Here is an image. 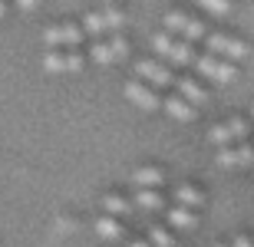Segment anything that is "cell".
<instances>
[{
  "mask_svg": "<svg viewBox=\"0 0 254 247\" xmlns=\"http://www.w3.org/2000/svg\"><path fill=\"white\" fill-rule=\"evenodd\" d=\"M152 49L159 53V59H165L172 66H191V63H195L191 43L172 37V33H155V37H152Z\"/></svg>",
  "mask_w": 254,
  "mask_h": 247,
  "instance_id": "cell-1",
  "label": "cell"
},
{
  "mask_svg": "<svg viewBox=\"0 0 254 247\" xmlns=\"http://www.w3.org/2000/svg\"><path fill=\"white\" fill-rule=\"evenodd\" d=\"M248 132H251V122H245L241 115H231L225 122L211 125L208 132V142L215 148H225V145H238V142H248Z\"/></svg>",
  "mask_w": 254,
  "mask_h": 247,
  "instance_id": "cell-2",
  "label": "cell"
},
{
  "mask_svg": "<svg viewBox=\"0 0 254 247\" xmlns=\"http://www.w3.org/2000/svg\"><path fill=\"white\" fill-rule=\"evenodd\" d=\"M126 56H129V43L119 33H109L106 40H96L93 47H89V59H93L96 66H113V63H119Z\"/></svg>",
  "mask_w": 254,
  "mask_h": 247,
  "instance_id": "cell-3",
  "label": "cell"
},
{
  "mask_svg": "<svg viewBox=\"0 0 254 247\" xmlns=\"http://www.w3.org/2000/svg\"><path fill=\"white\" fill-rule=\"evenodd\" d=\"M195 69L201 73L205 79H211V83L218 86H228V83H235L238 79V69L231 59H221L215 56V53H205V56H195Z\"/></svg>",
  "mask_w": 254,
  "mask_h": 247,
  "instance_id": "cell-4",
  "label": "cell"
},
{
  "mask_svg": "<svg viewBox=\"0 0 254 247\" xmlns=\"http://www.w3.org/2000/svg\"><path fill=\"white\" fill-rule=\"evenodd\" d=\"M165 30H169L172 37H179V40H189V43L208 37V30L201 27V20L189 17V13H182V10H172V13H165Z\"/></svg>",
  "mask_w": 254,
  "mask_h": 247,
  "instance_id": "cell-5",
  "label": "cell"
},
{
  "mask_svg": "<svg viewBox=\"0 0 254 247\" xmlns=\"http://www.w3.org/2000/svg\"><path fill=\"white\" fill-rule=\"evenodd\" d=\"M83 27H76V23H57V27H47L43 30V43L47 49H76L83 43Z\"/></svg>",
  "mask_w": 254,
  "mask_h": 247,
  "instance_id": "cell-6",
  "label": "cell"
},
{
  "mask_svg": "<svg viewBox=\"0 0 254 247\" xmlns=\"http://www.w3.org/2000/svg\"><path fill=\"white\" fill-rule=\"evenodd\" d=\"M205 43H208V53H215V56H221V59H231V63H235V59H245L248 53H251L245 40L228 37V33H208Z\"/></svg>",
  "mask_w": 254,
  "mask_h": 247,
  "instance_id": "cell-7",
  "label": "cell"
},
{
  "mask_svg": "<svg viewBox=\"0 0 254 247\" xmlns=\"http://www.w3.org/2000/svg\"><path fill=\"white\" fill-rule=\"evenodd\" d=\"M215 165H218V168H228V171L248 168V165H254V145L238 142V145H225V148H218Z\"/></svg>",
  "mask_w": 254,
  "mask_h": 247,
  "instance_id": "cell-8",
  "label": "cell"
},
{
  "mask_svg": "<svg viewBox=\"0 0 254 247\" xmlns=\"http://www.w3.org/2000/svg\"><path fill=\"white\" fill-rule=\"evenodd\" d=\"M86 66V59L76 53V49H47V56H43V69L60 76V73H79Z\"/></svg>",
  "mask_w": 254,
  "mask_h": 247,
  "instance_id": "cell-9",
  "label": "cell"
},
{
  "mask_svg": "<svg viewBox=\"0 0 254 247\" xmlns=\"http://www.w3.org/2000/svg\"><path fill=\"white\" fill-rule=\"evenodd\" d=\"M123 93H126V99H129L135 109H142V112H155V109L162 105L159 93H155L149 83H142V79H129V83L123 86Z\"/></svg>",
  "mask_w": 254,
  "mask_h": 247,
  "instance_id": "cell-10",
  "label": "cell"
},
{
  "mask_svg": "<svg viewBox=\"0 0 254 247\" xmlns=\"http://www.w3.org/2000/svg\"><path fill=\"white\" fill-rule=\"evenodd\" d=\"M135 79L149 83L152 89H162V86H172V69L162 59H139L135 63Z\"/></svg>",
  "mask_w": 254,
  "mask_h": 247,
  "instance_id": "cell-11",
  "label": "cell"
},
{
  "mask_svg": "<svg viewBox=\"0 0 254 247\" xmlns=\"http://www.w3.org/2000/svg\"><path fill=\"white\" fill-rule=\"evenodd\" d=\"M162 109H165V115H169V119H175V122H191V119H195V112H198V105H191L189 99H182L179 93H175V96H165V99H162Z\"/></svg>",
  "mask_w": 254,
  "mask_h": 247,
  "instance_id": "cell-12",
  "label": "cell"
},
{
  "mask_svg": "<svg viewBox=\"0 0 254 247\" xmlns=\"http://www.w3.org/2000/svg\"><path fill=\"white\" fill-rule=\"evenodd\" d=\"M172 198H175V204H182V208H201L205 204V191L195 188V185H189V181H179L175 188H172Z\"/></svg>",
  "mask_w": 254,
  "mask_h": 247,
  "instance_id": "cell-13",
  "label": "cell"
},
{
  "mask_svg": "<svg viewBox=\"0 0 254 247\" xmlns=\"http://www.w3.org/2000/svg\"><path fill=\"white\" fill-rule=\"evenodd\" d=\"M96 234H99L106 244H116V241H123V234H126L123 218H113V214H99V218H96Z\"/></svg>",
  "mask_w": 254,
  "mask_h": 247,
  "instance_id": "cell-14",
  "label": "cell"
},
{
  "mask_svg": "<svg viewBox=\"0 0 254 247\" xmlns=\"http://www.w3.org/2000/svg\"><path fill=\"white\" fill-rule=\"evenodd\" d=\"M129 178H132L135 188H159L162 181H165V171H162L159 165H139Z\"/></svg>",
  "mask_w": 254,
  "mask_h": 247,
  "instance_id": "cell-15",
  "label": "cell"
},
{
  "mask_svg": "<svg viewBox=\"0 0 254 247\" xmlns=\"http://www.w3.org/2000/svg\"><path fill=\"white\" fill-rule=\"evenodd\" d=\"M175 93H179L182 99H189L191 105H205V99H208V93H205V86H198L195 79H189V76H182V79H175Z\"/></svg>",
  "mask_w": 254,
  "mask_h": 247,
  "instance_id": "cell-16",
  "label": "cell"
},
{
  "mask_svg": "<svg viewBox=\"0 0 254 247\" xmlns=\"http://www.w3.org/2000/svg\"><path fill=\"white\" fill-rule=\"evenodd\" d=\"M132 201H135L139 211H162V191L159 188H135Z\"/></svg>",
  "mask_w": 254,
  "mask_h": 247,
  "instance_id": "cell-17",
  "label": "cell"
},
{
  "mask_svg": "<svg viewBox=\"0 0 254 247\" xmlns=\"http://www.w3.org/2000/svg\"><path fill=\"white\" fill-rule=\"evenodd\" d=\"M129 211H132V204L123 198V195H116V191L103 195V214H113V218H126Z\"/></svg>",
  "mask_w": 254,
  "mask_h": 247,
  "instance_id": "cell-18",
  "label": "cell"
},
{
  "mask_svg": "<svg viewBox=\"0 0 254 247\" xmlns=\"http://www.w3.org/2000/svg\"><path fill=\"white\" fill-rule=\"evenodd\" d=\"M169 221H172V228H179V231H191L198 224V214L191 208H182V204H175V208L169 211Z\"/></svg>",
  "mask_w": 254,
  "mask_h": 247,
  "instance_id": "cell-19",
  "label": "cell"
},
{
  "mask_svg": "<svg viewBox=\"0 0 254 247\" xmlns=\"http://www.w3.org/2000/svg\"><path fill=\"white\" fill-rule=\"evenodd\" d=\"M83 33H89V37H96V40H103V37H106L103 10H93V13H86V17H83Z\"/></svg>",
  "mask_w": 254,
  "mask_h": 247,
  "instance_id": "cell-20",
  "label": "cell"
},
{
  "mask_svg": "<svg viewBox=\"0 0 254 247\" xmlns=\"http://www.w3.org/2000/svg\"><path fill=\"white\" fill-rule=\"evenodd\" d=\"M103 20H106V33H116V30L126 27V13H123V10H116V7H106Z\"/></svg>",
  "mask_w": 254,
  "mask_h": 247,
  "instance_id": "cell-21",
  "label": "cell"
},
{
  "mask_svg": "<svg viewBox=\"0 0 254 247\" xmlns=\"http://www.w3.org/2000/svg\"><path fill=\"white\" fill-rule=\"evenodd\" d=\"M198 7L208 10L211 17H228L231 13V0H198Z\"/></svg>",
  "mask_w": 254,
  "mask_h": 247,
  "instance_id": "cell-22",
  "label": "cell"
},
{
  "mask_svg": "<svg viewBox=\"0 0 254 247\" xmlns=\"http://www.w3.org/2000/svg\"><path fill=\"white\" fill-rule=\"evenodd\" d=\"M149 244L152 247H175V238L169 234V228H149Z\"/></svg>",
  "mask_w": 254,
  "mask_h": 247,
  "instance_id": "cell-23",
  "label": "cell"
},
{
  "mask_svg": "<svg viewBox=\"0 0 254 247\" xmlns=\"http://www.w3.org/2000/svg\"><path fill=\"white\" fill-rule=\"evenodd\" d=\"M228 244H231V247H254V241L248 238V234H235V238L228 241Z\"/></svg>",
  "mask_w": 254,
  "mask_h": 247,
  "instance_id": "cell-24",
  "label": "cell"
},
{
  "mask_svg": "<svg viewBox=\"0 0 254 247\" xmlns=\"http://www.w3.org/2000/svg\"><path fill=\"white\" fill-rule=\"evenodd\" d=\"M40 3H43V0H17V7H20V10H27V13H30V10H37Z\"/></svg>",
  "mask_w": 254,
  "mask_h": 247,
  "instance_id": "cell-25",
  "label": "cell"
},
{
  "mask_svg": "<svg viewBox=\"0 0 254 247\" xmlns=\"http://www.w3.org/2000/svg\"><path fill=\"white\" fill-rule=\"evenodd\" d=\"M129 247H152V244H149V241H132Z\"/></svg>",
  "mask_w": 254,
  "mask_h": 247,
  "instance_id": "cell-26",
  "label": "cell"
},
{
  "mask_svg": "<svg viewBox=\"0 0 254 247\" xmlns=\"http://www.w3.org/2000/svg\"><path fill=\"white\" fill-rule=\"evenodd\" d=\"M3 13H7V3H3V0H0V20H3Z\"/></svg>",
  "mask_w": 254,
  "mask_h": 247,
  "instance_id": "cell-27",
  "label": "cell"
},
{
  "mask_svg": "<svg viewBox=\"0 0 254 247\" xmlns=\"http://www.w3.org/2000/svg\"><path fill=\"white\" fill-rule=\"evenodd\" d=\"M215 247H231V244H215Z\"/></svg>",
  "mask_w": 254,
  "mask_h": 247,
  "instance_id": "cell-28",
  "label": "cell"
},
{
  "mask_svg": "<svg viewBox=\"0 0 254 247\" xmlns=\"http://www.w3.org/2000/svg\"><path fill=\"white\" fill-rule=\"evenodd\" d=\"M251 122H254V109H251Z\"/></svg>",
  "mask_w": 254,
  "mask_h": 247,
  "instance_id": "cell-29",
  "label": "cell"
}]
</instances>
